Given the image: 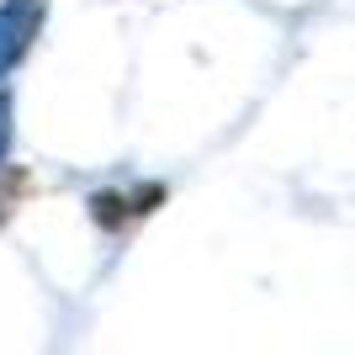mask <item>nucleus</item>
I'll list each match as a JSON object with an SVG mask.
<instances>
[]
</instances>
